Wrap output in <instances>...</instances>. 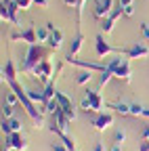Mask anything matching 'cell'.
Segmentation results:
<instances>
[{
	"instance_id": "obj_40",
	"label": "cell",
	"mask_w": 149,
	"mask_h": 151,
	"mask_svg": "<svg viewBox=\"0 0 149 151\" xmlns=\"http://www.w3.org/2000/svg\"><path fill=\"white\" fill-rule=\"evenodd\" d=\"M4 151H17V149H9V147H4Z\"/></svg>"
},
{
	"instance_id": "obj_23",
	"label": "cell",
	"mask_w": 149,
	"mask_h": 151,
	"mask_svg": "<svg viewBox=\"0 0 149 151\" xmlns=\"http://www.w3.org/2000/svg\"><path fill=\"white\" fill-rule=\"evenodd\" d=\"M4 103L15 107L17 103H19V94H17L15 90H11V88H9V90H4Z\"/></svg>"
},
{
	"instance_id": "obj_6",
	"label": "cell",
	"mask_w": 149,
	"mask_h": 151,
	"mask_svg": "<svg viewBox=\"0 0 149 151\" xmlns=\"http://www.w3.org/2000/svg\"><path fill=\"white\" fill-rule=\"evenodd\" d=\"M122 50H124V48H120V46H111L105 38H103V34H99V36L95 38V52H97V57H107V55H111V52L122 55Z\"/></svg>"
},
{
	"instance_id": "obj_34",
	"label": "cell",
	"mask_w": 149,
	"mask_h": 151,
	"mask_svg": "<svg viewBox=\"0 0 149 151\" xmlns=\"http://www.w3.org/2000/svg\"><path fill=\"white\" fill-rule=\"evenodd\" d=\"M139 151H149V141H143L139 145Z\"/></svg>"
},
{
	"instance_id": "obj_16",
	"label": "cell",
	"mask_w": 149,
	"mask_h": 151,
	"mask_svg": "<svg viewBox=\"0 0 149 151\" xmlns=\"http://www.w3.org/2000/svg\"><path fill=\"white\" fill-rule=\"evenodd\" d=\"M95 73H97V71H92V69H82V71H78V73H76V84H78V86L90 84L92 80H95Z\"/></svg>"
},
{
	"instance_id": "obj_38",
	"label": "cell",
	"mask_w": 149,
	"mask_h": 151,
	"mask_svg": "<svg viewBox=\"0 0 149 151\" xmlns=\"http://www.w3.org/2000/svg\"><path fill=\"white\" fill-rule=\"evenodd\" d=\"M92 151H105V147H103V143H97V145H95V149H92Z\"/></svg>"
},
{
	"instance_id": "obj_12",
	"label": "cell",
	"mask_w": 149,
	"mask_h": 151,
	"mask_svg": "<svg viewBox=\"0 0 149 151\" xmlns=\"http://www.w3.org/2000/svg\"><path fill=\"white\" fill-rule=\"evenodd\" d=\"M92 126L99 132H105L109 126H114V116H111V113H97V116L92 118Z\"/></svg>"
},
{
	"instance_id": "obj_5",
	"label": "cell",
	"mask_w": 149,
	"mask_h": 151,
	"mask_svg": "<svg viewBox=\"0 0 149 151\" xmlns=\"http://www.w3.org/2000/svg\"><path fill=\"white\" fill-rule=\"evenodd\" d=\"M122 55L126 59H145V57H149V44L147 42H135L132 46L124 48Z\"/></svg>"
},
{
	"instance_id": "obj_11",
	"label": "cell",
	"mask_w": 149,
	"mask_h": 151,
	"mask_svg": "<svg viewBox=\"0 0 149 151\" xmlns=\"http://www.w3.org/2000/svg\"><path fill=\"white\" fill-rule=\"evenodd\" d=\"M111 6H114V0H95V9H92V15L97 19H105L111 15Z\"/></svg>"
},
{
	"instance_id": "obj_28",
	"label": "cell",
	"mask_w": 149,
	"mask_h": 151,
	"mask_svg": "<svg viewBox=\"0 0 149 151\" xmlns=\"http://www.w3.org/2000/svg\"><path fill=\"white\" fill-rule=\"evenodd\" d=\"M139 29H141V36L145 38V42H149V23H141Z\"/></svg>"
},
{
	"instance_id": "obj_1",
	"label": "cell",
	"mask_w": 149,
	"mask_h": 151,
	"mask_svg": "<svg viewBox=\"0 0 149 151\" xmlns=\"http://www.w3.org/2000/svg\"><path fill=\"white\" fill-rule=\"evenodd\" d=\"M53 52L55 50L50 46H44V44H32V46H27L25 59L21 63V73H32L42 61H48Z\"/></svg>"
},
{
	"instance_id": "obj_37",
	"label": "cell",
	"mask_w": 149,
	"mask_h": 151,
	"mask_svg": "<svg viewBox=\"0 0 149 151\" xmlns=\"http://www.w3.org/2000/svg\"><path fill=\"white\" fill-rule=\"evenodd\" d=\"M143 141H149V124L143 128Z\"/></svg>"
},
{
	"instance_id": "obj_10",
	"label": "cell",
	"mask_w": 149,
	"mask_h": 151,
	"mask_svg": "<svg viewBox=\"0 0 149 151\" xmlns=\"http://www.w3.org/2000/svg\"><path fill=\"white\" fill-rule=\"evenodd\" d=\"M124 15V9L118 4V9H114V11H111V15L109 17H105V19H101V29L105 32V34H109L111 29H114V25H116V21H118V19Z\"/></svg>"
},
{
	"instance_id": "obj_15",
	"label": "cell",
	"mask_w": 149,
	"mask_h": 151,
	"mask_svg": "<svg viewBox=\"0 0 149 151\" xmlns=\"http://www.w3.org/2000/svg\"><path fill=\"white\" fill-rule=\"evenodd\" d=\"M2 80L9 84V82H13V80H17V69H15V61L13 59H9L6 63H4V67H2Z\"/></svg>"
},
{
	"instance_id": "obj_36",
	"label": "cell",
	"mask_w": 149,
	"mask_h": 151,
	"mask_svg": "<svg viewBox=\"0 0 149 151\" xmlns=\"http://www.w3.org/2000/svg\"><path fill=\"white\" fill-rule=\"evenodd\" d=\"M109 151H124V147L120 145V143H114V145H111V149Z\"/></svg>"
},
{
	"instance_id": "obj_19",
	"label": "cell",
	"mask_w": 149,
	"mask_h": 151,
	"mask_svg": "<svg viewBox=\"0 0 149 151\" xmlns=\"http://www.w3.org/2000/svg\"><path fill=\"white\" fill-rule=\"evenodd\" d=\"M25 90H27V97H30L34 103L44 105V90H36V88H25Z\"/></svg>"
},
{
	"instance_id": "obj_8",
	"label": "cell",
	"mask_w": 149,
	"mask_h": 151,
	"mask_svg": "<svg viewBox=\"0 0 149 151\" xmlns=\"http://www.w3.org/2000/svg\"><path fill=\"white\" fill-rule=\"evenodd\" d=\"M11 40H21V42H25L27 46H32V44H38V38H36V27H25L23 32H17V34H13L11 36Z\"/></svg>"
},
{
	"instance_id": "obj_7",
	"label": "cell",
	"mask_w": 149,
	"mask_h": 151,
	"mask_svg": "<svg viewBox=\"0 0 149 151\" xmlns=\"http://www.w3.org/2000/svg\"><path fill=\"white\" fill-rule=\"evenodd\" d=\"M55 99L59 101V105H61V111L65 113V116L73 122L76 120V109H73V103H71V99L67 97V94H63V92H59L57 90V94H55Z\"/></svg>"
},
{
	"instance_id": "obj_2",
	"label": "cell",
	"mask_w": 149,
	"mask_h": 151,
	"mask_svg": "<svg viewBox=\"0 0 149 151\" xmlns=\"http://www.w3.org/2000/svg\"><path fill=\"white\" fill-rule=\"evenodd\" d=\"M105 105H107V103L103 101V97H101V92H99V90L84 88L82 101H80V109H84V111H95V113H101V109H103Z\"/></svg>"
},
{
	"instance_id": "obj_30",
	"label": "cell",
	"mask_w": 149,
	"mask_h": 151,
	"mask_svg": "<svg viewBox=\"0 0 149 151\" xmlns=\"http://www.w3.org/2000/svg\"><path fill=\"white\" fill-rule=\"evenodd\" d=\"M53 151H69V149H67L65 143H55V145H53Z\"/></svg>"
},
{
	"instance_id": "obj_22",
	"label": "cell",
	"mask_w": 149,
	"mask_h": 151,
	"mask_svg": "<svg viewBox=\"0 0 149 151\" xmlns=\"http://www.w3.org/2000/svg\"><path fill=\"white\" fill-rule=\"evenodd\" d=\"M59 109H61V105H59L57 99H53V101H48V103L42 105V111H44V113H50V116H53V113H57Z\"/></svg>"
},
{
	"instance_id": "obj_14",
	"label": "cell",
	"mask_w": 149,
	"mask_h": 151,
	"mask_svg": "<svg viewBox=\"0 0 149 151\" xmlns=\"http://www.w3.org/2000/svg\"><path fill=\"white\" fill-rule=\"evenodd\" d=\"M2 132H4V137L6 134H13V132H23V122L15 120V118L2 120Z\"/></svg>"
},
{
	"instance_id": "obj_3",
	"label": "cell",
	"mask_w": 149,
	"mask_h": 151,
	"mask_svg": "<svg viewBox=\"0 0 149 151\" xmlns=\"http://www.w3.org/2000/svg\"><path fill=\"white\" fill-rule=\"evenodd\" d=\"M69 124H71V120L65 116L61 109L57 113H53V126H50V130L55 132V134H59V137L69 134Z\"/></svg>"
},
{
	"instance_id": "obj_33",
	"label": "cell",
	"mask_w": 149,
	"mask_h": 151,
	"mask_svg": "<svg viewBox=\"0 0 149 151\" xmlns=\"http://www.w3.org/2000/svg\"><path fill=\"white\" fill-rule=\"evenodd\" d=\"M118 4H120L122 9H126V6H130V4H132V0H118Z\"/></svg>"
},
{
	"instance_id": "obj_29",
	"label": "cell",
	"mask_w": 149,
	"mask_h": 151,
	"mask_svg": "<svg viewBox=\"0 0 149 151\" xmlns=\"http://www.w3.org/2000/svg\"><path fill=\"white\" fill-rule=\"evenodd\" d=\"M84 4H86V0H78V23H80V19H82V11H84Z\"/></svg>"
},
{
	"instance_id": "obj_17",
	"label": "cell",
	"mask_w": 149,
	"mask_h": 151,
	"mask_svg": "<svg viewBox=\"0 0 149 151\" xmlns=\"http://www.w3.org/2000/svg\"><path fill=\"white\" fill-rule=\"evenodd\" d=\"M48 46H50L53 50H59V48L63 46V32H61V29H53V32H50Z\"/></svg>"
},
{
	"instance_id": "obj_13",
	"label": "cell",
	"mask_w": 149,
	"mask_h": 151,
	"mask_svg": "<svg viewBox=\"0 0 149 151\" xmlns=\"http://www.w3.org/2000/svg\"><path fill=\"white\" fill-rule=\"evenodd\" d=\"M116 78L122 80V82H130L132 78V67H130V59H122L120 67L116 69Z\"/></svg>"
},
{
	"instance_id": "obj_26",
	"label": "cell",
	"mask_w": 149,
	"mask_h": 151,
	"mask_svg": "<svg viewBox=\"0 0 149 151\" xmlns=\"http://www.w3.org/2000/svg\"><path fill=\"white\" fill-rule=\"evenodd\" d=\"M15 4L19 6L21 11H27V9H30V6L34 4V0H15Z\"/></svg>"
},
{
	"instance_id": "obj_35",
	"label": "cell",
	"mask_w": 149,
	"mask_h": 151,
	"mask_svg": "<svg viewBox=\"0 0 149 151\" xmlns=\"http://www.w3.org/2000/svg\"><path fill=\"white\" fill-rule=\"evenodd\" d=\"M63 2H65L67 6H73V9H78V0H63Z\"/></svg>"
},
{
	"instance_id": "obj_27",
	"label": "cell",
	"mask_w": 149,
	"mask_h": 151,
	"mask_svg": "<svg viewBox=\"0 0 149 151\" xmlns=\"http://www.w3.org/2000/svg\"><path fill=\"white\" fill-rule=\"evenodd\" d=\"M130 116H143V105L132 103V105H130Z\"/></svg>"
},
{
	"instance_id": "obj_4",
	"label": "cell",
	"mask_w": 149,
	"mask_h": 151,
	"mask_svg": "<svg viewBox=\"0 0 149 151\" xmlns=\"http://www.w3.org/2000/svg\"><path fill=\"white\" fill-rule=\"evenodd\" d=\"M53 73H55L53 63H50V61H42L38 67H36V69L30 73V76H34V78L38 80L40 84H44V86H46V84H50V82H53Z\"/></svg>"
},
{
	"instance_id": "obj_20",
	"label": "cell",
	"mask_w": 149,
	"mask_h": 151,
	"mask_svg": "<svg viewBox=\"0 0 149 151\" xmlns=\"http://www.w3.org/2000/svg\"><path fill=\"white\" fill-rule=\"evenodd\" d=\"M36 38H38V44L48 42V38H50V29H48V25H40V27H36Z\"/></svg>"
},
{
	"instance_id": "obj_25",
	"label": "cell",
	"mask_w": 149,
	"mask_h": 151,
	"mask_svg": "<svg viewBox=\"0 0 149 151\" xmlns=\"http://www.w3.org/2000/svg\"><path fill=\"white\" fill-rule=\"evenodd\" d=\"M13 118V105L2 103V120H11Z\"/></svg>"
},
{
	"instance_id": "obj_31",
	"label": "cell",
	"mask_w": 149,
	"mask_h": 151,
	"mask_svg": "<svg viewBox=\"0 0 149 151\" xmlns=\"http://www.w3.org/2000/svg\"><path fill=\"white\" fill-rule=\"evenodd\" d=\"M124 15H126V17H132V15H135V6H132V4L126 6V9H124Z\"/></svg>"
},
{
	"instance_id": "obj_32",
	"label": "cell",
	"mask_w": 149,
	"mask_h": 151,
	"mask_svg": "<svg viewBox=\"0 0 149 151\" xmlns=\"http://www.w3.org/2000/svg\"><path fill=\"white\" fill-rule=\"evenodd\" d=\"M34 4H38L42 9H48V0H34Z\"/></svg>"
},
{
	"instance_id": "obj_39",
	"label": "cell",
	"mask_w": 149,
	"mask_h": 151,
	"mask_svg": "<svg viewBox=\"0 0 149 151\" xmlns=\"http://www.w3.org/2000/svg\"><path fill=\"white\" fill-rule=\"evenodd\" d=\"M141 118H149V107H143V116Z\"/></svg>"
},
{
	"instance_id": "obj_24",
	"label": "cell",
	"mask_w": 149,
	"mask_h": 151,
	"mask_svg": "<svg viewBox=\"0 0 149 151\" xmlns=\"http://www.w3.org/2000/svg\"><path fill=\"white\" fill-rule=\"evenodd\" d=\"M124 141H126V130H124V128H118V130L114 132V143H120V145H122Z\"/></svg>"
},
{
	"instance_id": "obj_21",
	"label": "cell",
	"mask_w": 149,
	"mask_h": 151,
	"mask_svg": "<svg viewBox=\"0 0 149 151\" xmlns=\"http://www.w3.org/2000/svg\"><path fill=\"white\" fill-rule=\"evenodd\" d=\"M107 107L116 109L118 113H122V116H130V105H128V103H120V101H114V103H107Z\"/></svg>"
},
{
	"instance_id": "obj_9",
	"label": "cell",
	"mask_w": 149,
	"mask_h": 151,
	"mask_svg": "<svg viewBox=\"0 0 149 151\" xmlns=\"http://www.w3.org/2000/svg\"><path fill=\"white\" fill-rule=\"evenodd\" d=\"M9 149H17V151H25L27 149V141L21 132H13V134H6V145Z\"/></svg>"
},
{
	"instance_id": "obj_18",
	"label": "cell",
	"mask_w": 149,
	"mask_h": 151,
	"mask_svg": "<svg viewBox=\"0 0 149 151\" xmlns=\"http://www.w3.org/2000/svg\"><path fill=\"white\" fill-rule=\"evenodd\" d=\"M82 46H84V36L78 34L76 38H73V42H71V48H69L67 57H78V52L82 50Z\"/></svg>"
}]
</instances>
